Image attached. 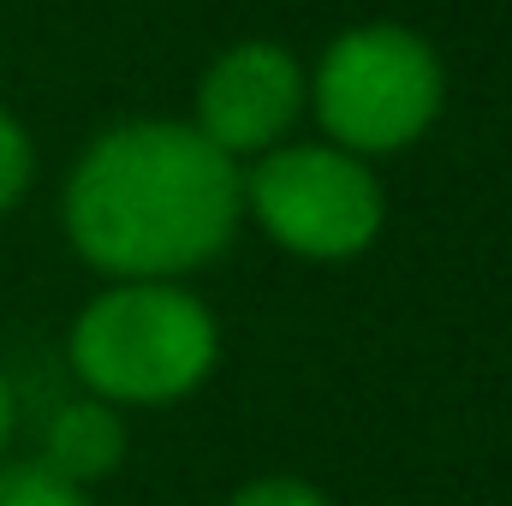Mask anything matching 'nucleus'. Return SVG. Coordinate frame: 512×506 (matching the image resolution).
Segmentation results:
<instances>
[{
    "mask_svg": "<svg viewBox=\"0 0 512 506\" xmlns=\"http://www.w3.org/2000/svg\"><path fill=\"white\" fill-rule=\"evenodd\" d=\"M245 209L239 167L179 120H131L96 137L66 185V233L114 280H173L227 251Z\"/></svg>",
    "mask_w": 512,
    "mask_h": 506,
    "instance_id": "nucleus-1",
    "label": "nucleus"
},
{
    "mask_svg": "<svg viewBox=\"0 0 512 506\" xmlns=\"http://www.w3.org/2000/svg\"><path fill=\"white\" fill-rule=\"evenodd\" d=\"M316 114L346 155L405 149L441 114V60L399 24L346 30L316 66Z\"/></svg>",
    "mask_w": 512,
    "mask_h": 506,
    "instance_id": "nucleus-3",
    "label": "nucleus"
},
{
    "mask_svg": "<svg viewBox=\"0 0 512 506\" xmlns=\"http://www.w3.org/2000/svg\"><path fill=\"white\" fill-rule=\"evenodd\" d=\"M245 203L256 209L274 245H286L292 256H316V262L358 256L382 233L376 173L334 143H292V149L262 155L256 173L245 179Z\"/></svg>",
    "mask_w": 512,
    "mask_h": 506,
    "instance_id": "nucleus-4",
    "label": "nucleus"
},
{
    "mask_svg": "<svg viewBox=\"0 0 512 506\" xmlns=\"http://www.w3.org/2000/svg\"><path fill=\"white\" fill-rule=\"evenodd\" d=\"M304 108V72L274 42H239L197 84V131L233 161L274 149Z\"/></svg>",
    "mask_w": 512,
    "mask_h": 506,
    "instance_id": "nucleus-5",
    "label": "nucleus"
},
{
    "mask_svg": "<svg viewBox=\"0 0 512 506\" xmlns=\"http://www.w3.org/2000/svg\"><path fill=\"white\" fill-rule=\"evenodd\" d=\"M215 352V316L167 280H120L72 328V370L102 405L185 399L215 370Z\"/></svg>",
    "mask_w": 512,
    "mask_h": 506,
    "instance_id": "nucleus-2",
    "label": "nucleus"
},
{
    "mask_svg": "<svg viewBox=\"0 0 512 506\" xmlns=\"http://www.w3.org/2000/svg\"><path fill=\"white\" fill-rule=\"evenodd\" d=\"M0 506H90L84 489L60 483L48 465L24 459V465H0Z\"/></svg>",
    "mask_w": 512,
    "mask_h": 506,
    "instance_id": "nucleus-7",
    "label": "nucleus"
},
{
    "mask_svg": "<svg viewBox=\"0 0 512 506\" xmlns=\"http://www.w3.org/2000/svg\"><path fill=\"white\" fill-rule=\"evenodd\" d=\"M24 185H30V137L12 114H0V215L18 203Z\"/></svg>",
    "mask_w": 512,
    "mask_h": 506,
    "instance_id": "nucleus-8",
    "label": "nucleus"
},
{
    "mask_svg": "<svg viewBox=\"0 0 512 506\" xmlns=\"http://www.w3.org/2000/svg\"><path fill=\"white\" fill-rule=\"evenodd\" d=\"M227 506H328V501L310 483H298V477H256Z\"/></svg>",
    "mask_w": 512,
    "mask_h": 506,
    "instance_id": "nucleus-9",
    "label": "nucleus"
},
{
    "mask_svg": "<svg viewBox=\"0 0 512 506\" xmlns=\"http://www.w3.org/2000/svg\"><path fill=\"white\" fill-rule=\"evenodd\" d=\"M120 459H126V429H120L114 405L78 399V405H60L48 417V435H42V459L36 465H48L60 483L84 489V483L108 477Z\"/></svg>",
    "mask_w": 512,
    "mask_h": 506,
    "instance_id": "nucleus-6",
    "label": "nucleus"
},
{
    "mask_svg": "<svg viewBox=\"0 0 512 506\" xmlns=\"http://www.w3.org/2000/svg\"><path fill=\"white\" fill-rule=\"evenodd\" d=\"M6 435H12V387L0 376V447H6Z\"/></svg>",
    "mask_w": 512,
    "mask_h": 506,
    "instance_id": "nucleus-10",
    "label": "nucleus"
}]
</instances>
